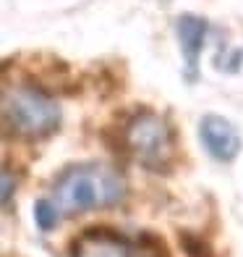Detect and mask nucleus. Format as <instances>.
<instances>
[{
	"instance_id": "8",
	"label": "nucleus",
	"mask_w": 243,
	"mask_h": 257,
	"mask_svg": "<svg viewBox=\"0 0 243 257\" xmlns=\"http://www.w3.org/2000/svg\"><path fill=\"white\" fill-rule=\"evenodd\" d=\"M8 197H10V173L3 171V202L8 205Z\"/></svg>"
},
{
	"instance_id": "3",
	"label": "nucleus",
	"mask_w": 243,
	"mask_h": 257,
	"mask_svg": "<svg viewBox=\"0 0 243 257\" xmlns=\"http://www.w3.org/2000/svg\"><path fill=\"white\" fill-rule=\"evenodd\" d=\"M126 147L149 171H162L172 160V132L154 113H138L126 126Z\"/></svg>"
},
{
	"instance_id": "7",
	"label": "nucleus",
	"mask_w": 243,
	"mask_h": 257,
	"mask_svg": "<svg viewBox=\"0 0 243 257\" xmlns=\"http://www.w3.org/2000/svg\"><path fill=\"white\" fill-rule=\"evenodd\" d=\"M34 220L42 231H50L58 220H60V210L52 205V200H40L34 205Z\"/></svg>"
},
{
	"instance_id": "2",
	"label": "nucleus",
	"mask_w": 243,
	"mask_h": 257,
	"mask_svg": "<svg viewBox=\"0 0 243 257\" xmlns=\"http://www.w3.org/2000/svg\"><path fill=\"white\" fill-rule=\"evenodd\" d=\"M3 118L18 137L37 139L58 128L60 110L44 92L34 87H14L3 92Z\"/></svg>"
},
{
	"instance_id": "6",
	"label": "nucleus",
	"mask_w": 243,
	"mask_h": 257,
	"mask_svg": "<svg viewBox=\"0 0 243 257\" xmlns=\"http://www.w3.org/2000/svg\"><path fill=\"white\" fill-rule=\"evenodd\" d=\"M178 40H180V50L183 58H186V76L194 79L196 76V68H199V55L204 48V37H206V21L199 16H180L178 19Z\"/></svg>"
},
{
	"instance_id": "1",
	"label": "nucleus",
	"mask_w": 243,
	"mask_h": 257,
	"mask_svg": "<svg viewBox=\"0 0 243 257\" xmlns=\"http://www.w3.org/2000/svg\"><path fill=\"white\" fill-rule=\"evenodd\" d=\"M126 181L110 166H74L52 186V205L60 215H76L86 210L112 207L123 200Z\"/></svg>"
},
{
	"instance_id": "4",
	"label": "nucleus",
	"mask_w": 243,
	"mask_h": 257,
	"mask_svg": "<svg viewBox=\"0 0 243 257\" xmlns=\"http://www.w3.org/2000/svg\"><path fill=\"white\" fill-rule=\"evenodd\" d=\"M71 257H157L138 241L108 228H89L74 241Z\"/></svg>"
},
{
	"instance_id": "5",
	"label": "nucleus",
	"mask_w": 243,
	"mask_h": 257,
	"mask_svg": "<svg viewBox=\"0 0 243 257\" xmlns=\"http://www.w3.org/2000/svg\"><path fill=\"white\" fill-rule=\"evenodd\" d=\"M199 137L214 160H233L240 153V137L236 132V126L225 121L222 115H206L199 123Z\"/></svg>"
}]
</instances>
